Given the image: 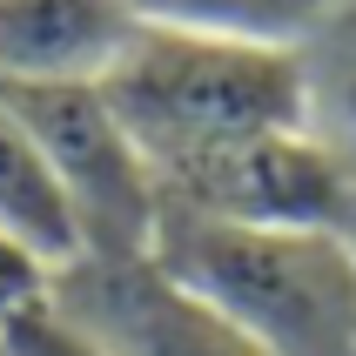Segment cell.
<instances>
[{"label":"cell","mask_w":356,"mask_h":356,"mask_svg":"<svg viewBox=\"0 0 356 356\" xmlns=\"http://www.w3.org/2000/svg\"><path fill=\"white\" fill-rule=\"evenodd\" d=\"M101 95L161 188H175L181 175L242 141L296 135L316 115V81L296 47H249L161 27L128 34L115 67L101 74Z\"/></svg>","instance_id":"1"},{"label":"cell","mask_w":356,"mask_h":356,"mask_svg":"<svg viewBox=\"0 0 356 356\" xmlns=\"http://www.w3.org/2000/svg\"><path fill=\"white\" fill-rule=\"evenodd\" d=\"M148 262L269 356H356V236L229 222L161 202Z\"/></svg>","instance_id":"2"},{"label":"cell","mask_w":356,"mask_h":356,"mask_svg":"<svg viewBox=\"0 0 356 356\" xmlns=\"http://www.w3.org/2000/svg\"><path fill=\"white\" fill-rule=\"evenodd\" d=\"M40 141V155L54 168L60 195L81 222V249L101 262L148 256L161 222V181L115 121L101 81H67V88H0Z\"/></svg>","instance_id":"3"},{"label":"cell","mask_w":356,"mask_h":356,"mask_svg":"<svg viewBox=\"0 0 356 356\" xmlns=\"http://www.w3.org/2000/svg\"><path fill=\"white\" fill-rule=\"evenodd\" d=\"M161 202H181V209H202V216H229V222L356 236V168L316 128L242 141L229 155L202 161L195 175H181L175 188H161Z\"/></svg>","instance_id":"4"},{"label":"cell","mask_w":356,"mask_h":356,"mask_svg":"<svg viewBox=\"0 0 356 356\" xmlns=\"http://www.w3.org/2000/svg\"><path fill=\"white\" fill-rule=\"evenodd\" d=\"M54 302L115 356H269L202 296L168 282L148 256H128V262L81 256L74 269L54 276Z\"/></svg>","instance_id":"5"},{"label":"cell","mask_w":356,"mask_h":356,"mask_svg":"<svg viewBox=\"0 0 356 356\" xmlns=\"http://www.w3.org/2000/svg\"><path fill=\"white\" fill-rule=\"evenodd\" d=\"M128 34L121 0H0V88L101 81Z\"/></svg>","instance_id":"6"},{"label":"cell","mask_w":356,"mask_h":356,"mask_svg":"<svg viewBox=\"0 0 356 356\" xmlns=\"http://www.w3.org/2000/svg\"><path fill=\"white\" fill-rule=\"evenodd\" d=\"M0 236H14L27 256H40L47 269H74L81 249V222L60 195L54 168L40 155V141L27 135V121L14 115V101L0 95Z\"/></svg>","instance_id":"7"},{"label":"cell","mask_w":356,"mask_h":356,"mask_svg":"<svg viewBox=\"0 0 356 356\" xmlns=\"http://www.w3.org/2000/svg\"><path fill=\"white\" fill-rule=\"evenodd\" d=\"M121 7L135 27L249 40V47H296V54L330 14V0H121Z\"/></svg>","instance_id":"8"},{"label":"cell","mask_w":356,"mask_h":356,"mask_svg":"<svg viewBox=\"0 0 356 356\" xmlns=\"http://www.w3.org/2000/svg\"><path fill=\"white\" fill-rule=\"evenodd\" d=\"M0 356H115V350L101 337H88L47 289L40 302H20L0 316Z\"/></svg>","instance_id":"9"},{"label":"cell","mask_w":356,"mask_h":356,"mask_svg":"<svg viewBox=\"0 0 356 356\" xmlns=\"http://www.w3.org/2000/svg\"><path fill=\"white\" fill-rule=\"evenodd\" d=\"M309 128H316V135L356 168V60H343V74L330 81V95H316V115H309Z\"/></svg>","instance_id":"10"},{"label":"cell","mask_w":356,"mask_h":356,"mask_svg":"<svg viewBox=\"0 0 356 356\" xmlns=\"http://www.w3.org/2000/svg\"><path fill=\"white\" fill-rule=\"evenodd\" d=\"M47 289H54V269L40 256H27L14 236H0V316L20 309V302H40Z\"/></svg>","instance_id":"11"},{"label":"cell","mask_w":356,"mask_h":356,"mask_svg":"<svg viewBox=\"0 0 356 356\" xmlns=\"http://www.w3.org/2000/svg\"><path fill=\"white\" fill-rule=\"evenodd\" d=\"M350 60H356V54H350Z\"/></svg>","instance_id":"12"}]
</instances>
